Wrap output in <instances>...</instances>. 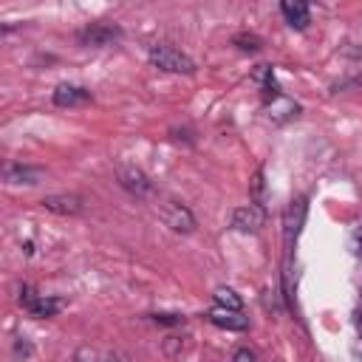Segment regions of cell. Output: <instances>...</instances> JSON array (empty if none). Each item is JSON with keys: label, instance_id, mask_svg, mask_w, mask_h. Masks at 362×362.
<instances>
[{"label": "cell", "instance_id": "obj_1", "mask_svg": "<svg viewBox=\"0 0 362 362\" xmlns=\"http://www.w3.org/2000/svg\"><path fill=\"white\" fill-rule=\"evenodd\" d=\"M147 59L153 62V68H158V71H167V74H195V62L184 54V51H178V48H173V45H167V42H156V45H150L147 48Z\"/></svg>", "mask_w": 362, "mask_h": 362}, {"label": "cell", "instance_id": "obj_2", "mask_svg": "<svg viewBox=\"0 0 362 362\" xmlns=\"http://www.w3.org/2000/svg\"><path fill=\"white\" fill-rule=\"evenodd\" d=\"M305 218H308V201L305 195H294L283 212V243H286V257H291V249H294V240L300 238L303 226H305Z\"/></svg>", "mask_w": 362, "mask_h": 362}, {"label": "cell", "instance_id": "obj_3", "mask_svg": "<svg viewBox=\"0 0 362 362\" xmlns=\"http://www.w3.org/2000/svg\"><path fill=\"white\" fill-rule=\"evenodd\" d=\"M116 181L122 184V189H127L133 198H141V201H147V198H153L156 195V184L150 181V175L144 173V170H139L136 164H116Z\"/></svg>", "mask_w": 362, "mask_h": 362}, {"label": "cell", "instance_id": "obj_4", "mask_svg": "<svg viewBox=\"0 0 362 362\" xmlns=\"http://www.w3.org/2000/svg\"><path fill=\"white\" fill-rule=\"evenodd\" d=\"M20 305L31 314V317H40V320H48V317H57L68 303L62 297H51V294H37L31 286H23L20 288Z\"/></svg>", "mask_w": 362, "mask_h": 362}, {"label": "cell", "instance_id": "obj_5", "mask_svg": "<svg viewBox=\"0 0 362 362\" xmlns=\"http://www.w3.org/2000/svg\"><path fill=\"white\" fill-rule=\"evenodd\" d=\"M229 223H232V229H235V232L257 235V232L266 226V212H263V206H257V204H243V206L232 209Z\"/></svg>", "mask_w": 362, "mask_h": 362}, {"label": "cell", "instance_id": "obj_6", "mask_svg": "<svg viewBox=\"0 0 362 362\" xmlns=\"http://www.w3.org/2000/svg\"><path fill=\"white\" fill-rule=\"evenodd\" d=\"M161 221L178 232V235H189L195 232V215L181 204V201H164L161 204Z\"/></svg>", "mask_w": 362, "mask_h": 362}, {"label": "cell", "instance_id": "obj_7", "mask_svg": "<svg viewBox=\"0 0 362 362\" xmlns=\"http://www.w3.org/2000/svg\"><path fill=\"white\" fill-rule=\"evenodd\" d=\"M76 37H79L82 45L102 48V45H113V42L122 37V28H119V25H110V23H90V25H85Z\"/></svg>", "mask_w": 362, "mask_h": 362}, {"label": "cell", "instance_id": "obj_8", "mask_svg": "<svg viewBox=\"0 0 362 362\" xmlns=\"http://www.w3.org/2000/svg\"><path fill=\"white\" fill-rule=\"evenodd\" d=\"M42 178H45V170H42V167L17 164V161H6V164H3V181L11 184V187H17V184L34 187V184H40Z\"/></svg>", "mask_w": 362, "mask_h": 362}, {"label": "cell", "instance_id": "obj_9", "mask_svg": "<svg viewBox=\"0 0 362 362\" xmlns=\"http://www.w3.org/2000/svg\"><path fill=\"white\" fill-rule=\"evenodd\" d=\"M54 105L57 107H82V105H88L93 96H90V90H85L82 85H71V82H62V85H57L54 88Z\"/></svg>", "mask_w": 362, "mask_h": 362}, {"label": "cell", "instance_id": "obj_10", "mask_svg": "<svg viewBox=\"0 0 362 362\" xmlns=\"http://www.w3.org/2000/svg\"><path fill=\"white\" fill-rule=\"evenodd\" d=\"M40 204H42L48 212H54V215H79V212L85 209V201H82L79 195H74V192H62V195H45Z\"/></svg>", "mask_w": 362, "mask_h": 362}, {"label": "cell", "instance_id": "obj_11", "mask_svg": "<svg viewBox=\"0 0 362 362\" xmlns=\"http://www.w3.org/2000/svg\"><path fill=\"white\" fill-rule=\"evenodd\" d=\"M206 320L218 328H226V331H246L249 328V317H243V311H229V308H209L206 311Z\"/></svg>", "mask_w": 362, "mask_h": 362}, {"label": "cell", "instance_id": "obj_12", "mask_svg": "<svg viewBox=\"0 0 362 362\" xmlns=\"http://www.w3.org/2000/svg\"><path fill=\"white\" fill-rule=\"evenodd\" d=\"M266 116H269L274 124H283V122H291V119L300 116V105H297L294 99H288L286 93H280V96H274V99L266 105Z\"/></svg>", "mask_w": 362, "mask_h": 362}, {"label": "cell", "instance_id": "obj_13", "mask_svg": "<svg viewBox=\"0 0 362 362\" xmlns=\"http://www.w3.org/2000/svg\"><path fill=\"white\" fill-rule=\"evenodd\" d=\"M280 11H283L286 23L291 28H297V31H305L308 23H311V8L305 3H300V0H283L280 3Z\"/></svg>", "mask_w": 362, "mask_h": 362}, {"label": "cell", "instance_id": "obj_14", "mask_svg": "<svg viewBox=\"0 0 362 362\" xmlns=\"http://www.w3.org/2000/svg\"><path fill=\"white\" fill-rule=\"evenodd\" d=\"M252 82L263 90V96L272 102L274 96H280V88H277V79H274V68L272 65H257L255 74H252Z\"/></svg>", "mask_w": 362, "mask_h": 362}, {"label": "cell", "instance_id": "obj_15", "mask_svg": "<svg viewBox=\"0 0 362 362\" xmlns=\"http://www.w3.org/2000/svg\"><path fill=\"white\" fill-rule=\"evenodd\" d=\"M212 300H215V305H221V308L243 311V297H240L235 288H229V286H218V288L212 291Z\"/></svg>", "mask_w": 362, "mask_h": 362}, {"label": "cell", "instance_id": "obj_16", "mask_svg": "<svg viewBox=\"0 0 362 362\" xmlns=\"http://www.w3.org/2000/svg\"><path fill=\"white\" fill-rule=\"evenodd\" d=\"M249 192H252V204H257V206H263V201H266V178H263V170H257V173L252 175V184H249Z\"/></svg>", "mask_w": 362, "mask_h": 362}, {"label": "cell", "instance_id": "obj_17", "mask_svg": "<svg viewBox=\"0 0 362 362\" xmlns=\"http://www.w3.org/2000/svg\"><path fill=\"white\" fill-rule=\"evenodd\" d=\"M232 42H235L240 51H252V54H255V51H260V40H257L255 34H238Z\"/></svg>", "mask_w": 362, "mask_h": 362}, {"label": "cell", "instance_id": "obj_18", "mask_svg": "<svg viewBox=\"0 0 362 362\" xmlns=\"http://www.w3.org/2000/svg\"><path fill=\"white\" fill-rule=\"evenodd\" d=\"M150 320L156 325H184V317L181 314H150Z\"/></svg>", "mask_w": 362, "mask_h": 362}, {"label": "cell", "instance_id": "obj_19", "mask_svg": "<svg viewBox=\"0 0 362 362\" xmlns=\"http://www.w3.org/2000/svg\"><path fill=\"white\" fill-rule=\"evenodd\" d=\"M351 249H354V255L362 260V223L354 229V235H351Z\"/></svg>", "mask_w": 362, "mask_h": 362}, {"label": "cell", "instance_id": "obj_20", "mask_svg": "<svg viewBox=\"0 0 362 362\" xmlns=\"http://www.w3.org/2000/svg\"><path fill=\"white\" fill-rule=\"evenodd\" d=\"M14 351H17V359H20V354H23V359H28L31 356V342L25 339V337H17V345H14Z\"/></svg>", "mask_w": 362, "mask_h": 362}, {"label": "cell", "instance_id": "obj_21", "mask_svg": "<svg viewBox=\"0 0 362 362\" xmlns=\"http://www.w3.org/2000/svg\"><path fill=\"white\" fill-rule=\"evenodd\" d=\"M232 362H257V356H255V351H249V348H238L235 356H232Z\"/></svg>", "mask_w": 362, "mask_h": 362}, {"label": "cell", "instance_id": "obj_22", "mask_svg": "<svg viewBox=\"0 0 362 362\" xmlns=\"http://www.w3.org/2000/svg\"><path fill=\"white\" fill-rule=\"evenodd\" d=\"M175 348H181V339H178V337H167V339H164V351L173 356V354H175Z\"/></svg>", "mask_w": 362, "mask_h": 362}, {"label": "cell", "instance_id": "obj_23", "mask_svg": "<svg viewBox=\"0 0 362 362\" xmlns=\"http://www.w3.org/2000/svg\"><path fill=\"white\" fill-rule=\"evenodd\" d=\"M354 322H356V334H359V339H362V305L356 308V320H354Z\"/></svg>", "mask_w": 362, "mask_h": 362}]
</instances>
